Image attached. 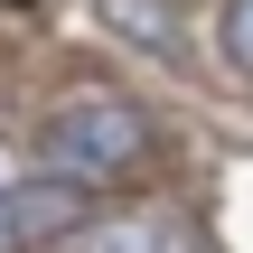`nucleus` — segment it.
<instances>
[{
  "instance_id": "1",
  "label": "nucleus",
  "mask_w": 253,
  "mask_h": 253,
  "mask_svg": "<svg viewBox=\"0 0 253 253\" xmlns=\"http://www.w3.org/2000/svg\"><path fill=\"white\" fill-rule=\"evenodd\" d=\"M141 141H150V122H141V103H122V94H66V103L47 113V160H56L66 188L122 178V169L141 160Z\"/></svg>"
},
{
  "instance_id": "4",
  "label": "nucleus",
  "mask_w": 253,
  "mask_h": 253,
  "mask_svg": "<svg viewBox=\"0 0 253 253\" xmlns=\"http://www.w3.org/2000/svg\"><path fill=\"white\" fill-rule=\"evenodd\" d=\"M103 28L131 38V47H160V56L178 47V9L169 0H103Z\"/></svg>"
},
{
  "instance_id": "5",
  "label": "nucleus",
  "mask_w": 253,
  "mask_h": 253,
  "mask_svg": "<svg viewBox=\"0 0 253 253\" xmlns=\"http://www.w3.org/2000/svg\"><path fill=\"white\" fill-rule=\"evenodd\" d=\"M216 47H225V66H244V75H253V0H225V19H216Z\"/></svg>"
},
{
  "instance_id": "3",
  "label": "nucleus",
  "mask_w": 253,
  "mask_h": 253,
  "mask_svg": "<svg viewBox=\"0 0 253 253\" xmlns=\"http://www.w3.org/2000/svg\"><path fill=\"white\" fill-rule=\"evenodd\" d=\"M75 253H207L188 225H169V216H122V225H94Z\"/></svg>"
},
{
  "instance_id": "6",
  "label": "nucleus",
  "mask_w": 253,
  "mask_h": 253,
  "mask_svg": "<svg viewBox=\"0 0 253 253\" xmlns=\"http://www.w3.org/2000/svg\"><path fill=\"white\" fill-rule=\"evenodd\" d=\"M0 188H9V150H0Z\"/></svg>"
},
{
  "instance_id": "2",
  "label": "nucleus",
  "mask_w": 253,
  "mask_h": 253,
  "mask_svg": "<svg viewBox=\"0 0 253 253\" xmlns=\"http://www.w3.org/2000/svg\"><path fill=\"white\" fill-rule=\"evenodd\" d=\"M75 225H84V188H66V178H9L0 188V253H38Z\"/></svg>"
}]
</instances>
